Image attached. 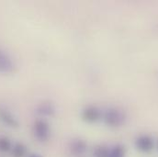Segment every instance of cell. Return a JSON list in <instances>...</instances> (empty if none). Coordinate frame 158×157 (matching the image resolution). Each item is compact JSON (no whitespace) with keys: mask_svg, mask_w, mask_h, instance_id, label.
<instances>
[{"mask_svg":"<svg viewBox=\"0 0 158 157\" xmlns=\"http://www.w3.org/2000/svg\"><path fill=\"white\" fill-rule=\"evenodd\" d=\"M102 118L106 125L110 127H119L122 124H124L126 116L122 110H119L116 108H110L108 109L103 114Z\"/></svg>","mask_w":158,"mask_h":157,"instance_id":"1","label":"cell"},{"mask_svg":"<svg viewBox=\"0 0 158 157\" xmlns=\"http://www.w3.org/2000/svg\"><path fill=\"white\" fill-rule=\"evenodd\" d=\"M33 132L40 142H46L51 135V127L49 123L43 119H37L34 122Z\"/></svg>","mask_w":158,"mask_h":157,"instance_id":"2","label":"cell"},{"mask_svg":"<svg viewBox=\"0 0 158 157\" xmlns=\"http://www.w3.org/2000/svg\"><path fill=\"white\" fill-rule=\"evenodd\" d=\"M103 112L96 106H86L81 111V118L86 123H96L102 118Z\"/></svg>","mask_w":158,"mask_h":157,"instance_id":"3","label":"cell"},{"mask_svg":"<svg viewBox=\"0 0 158 157\" xmlns=\"http://www.w3.org/2000/svg\"><path fill=\"white\" fill-rule=\"evenodd\" d=\"M134 144L138 151H140L141 153H144V154H148L152 152L155 147L154 139L151 136L146 135V134L140 135L138 138H136Z\"/></svg>","mask_w":158,"mask_h":157,"instance_id":"4","label":"cell"},{"mask_svg":"<svg viewBox=\"0 0 158 157\" xmlns=\"http://www.w3.org/2000/svg\"><path fill=\"white\" fill-rule=\"evenodd\" d=\"M15 70V64L11 57L0 49V74H11Z\"/></svg>","mask_w":158,"mask_h":157,"instance_id":"5","label":"cell"},{"mask_svg":"<svg viewBox=\"0 0 158 157\" xmlns=\"http://www.w3.org/2000/svg\"><path fill=\"white\" fill-rule=\"evenodd\" d=\"M0 120L4 124L7 125L8 127L16 128L19 126L18 119L10 113V111H8L6 109H5L4 107H1V106H0Z\"/></svg>","mask_w":158,"mask_h":157,"instance_id":"6","label":"cell"},{"mask_svg":"<svg viewBox=\"0 0 158 157\" xmlns=\"http://www.w3.org/2000/svg\"><path fill=\"white\" fill-rule=\"evenodd\" d=\"M11 153L13 157H27L28 156V149L27 147L20 143H18L12 146Z\"/></svg>","mask_w":158,"mask_h":157,"instance_id":"7","label":"cell"},{"mask_svg":"<svg viewBox=\"0 0 158 157\" xmlns=\"http://www.w3.org/2000/svg\"><path fill=\"white\" fill-rule=\"evenodd\" d=\"M125 155H126V149L123 145L117 144L110 149L109 157H125Z\"/></svg>","mask_w":158,"mask_h":157,"instance_id":"8","label":"cell"},{"mask_svg":"<svg viewBox=\"0 0 158 157\" xmlns=\"http://www.w3.org/2000/svg\"><path fill=\"white\" fill-rule=\"evenodd\" d=\"M110 155V148L98 145L94 148L93 150V156L94 157H109Z\"/></svg>","mask_w":158,"mask_h":157,"instance_id":"9","label":"cell"},{"mask_svg":"<svg viewBox=\"0 0 158 157\" xmlns=\"http://www.w3.org/2000/svg\"><path fill=\"white\" fill-rule=\"evenodd\" d=\"M40 114L44 116H52L54 113V109L50 103H43L40 104V106L38 109Z\"/></svg>","mask_w":158,"mask_h":157,"instance_id":"10","label":"cell"},{"mask_svg":"<svg viewBox=\"0 0 158 157\" xmlns=\"http://www.w3.org/2000/svg\"><path fill=\"white\" fill-rule=\"evenodd\" d=\"M11 149H12V143L10 140L6 137H0V152L6 153L11 151Z\"/></svg>","mask_w":158,"mask_h":157,"instance_id":"11","label":"cell"},{"mask_svg":"<svg viewBox=\"0 0 158 157\" xmlns=\"http://www.w3.org/2000/svg\"><path fill=\"white\" fill-rule=\"evenodd\" d=\"M72 150L74 153L76 154H83L85 150H86V144L84 141L79 140L77 142L74 143L73 146H72Z\"/></svg>","mask_w":158,"mask_h":157,"instance_id":"12","label":"cell"},{"mask_svg":"<svg viewBox=\"0 0 158 157\" xmlns=\"http://www.w3.org/2000/svg\"><path fill=\"white\" fill-rule=\"evenodd\" d=\"M28 157H43L40 155H38V154H32V155H30Z\"/></svg>","mask_w":158,"mask_h":157,"instance_id":"13","label":"cell"}]
</instances>
